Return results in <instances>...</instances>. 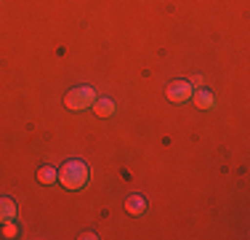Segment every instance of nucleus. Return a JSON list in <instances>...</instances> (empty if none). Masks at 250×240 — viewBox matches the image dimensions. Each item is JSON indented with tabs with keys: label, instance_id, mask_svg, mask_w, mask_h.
Returning <instances> with one entry per match:
<instances>
[{
	"label": "nucleus",
	"instance_id": "f257e3e1",
	"mask_svg": "<svg viewBox=\"0 0 250 240\" xmlns=\"http://www.w3.org/2000/svg\"><path fill=\"white\" fill-rule=\"evenodd\" d=\"M91 179V168L83 160H67L62 168H59V182L67 190H83Z\"/></svg>",
	"mask_w": 250,
	"mask_h": 240
},
{
	"label": "nucleus",
	"instance_id": "f03ea898",
	"mask_svg": "<svg viewBox=\"0 0 250 240\" xmlns=\"http://www.w3.org/2000/svg\"><path fill=\"white\" fill-rule=\"evenodd\" d=\"M93 101H96V91H93V86H75V88H69V91L64 94V107L72 110V112L85 110V107H91Z\"/></svg>",
	"mask_w": 250,
	"mask_h": 240
},
{
	"label": "nucleus",
	"instance_id": "7ed1b4c3",
	"mask_svg": "<svg viewBox=\"0 0 250 240\" xmlns=\"http://www.w3.org/2000/svg\"><path fill=\"white\" fill-rule=\"evenodd\" d=\"M165 96H168L170 101H187V99H192V83L189 80H173L168 88H165Z\"/></svg>",
	"mask_w": 250,
	"mask_h": 240
},
{
	"label": "nucleus",
	"instance_id": "20e7f679",
	"mask_svg": "<svg viewBox=\"0 0 250 240\" xmlns=\"http://www.w3.org/2000/svg\"><path fill=\"white\" fill-rule=\"evenodd\" d=\"M91 110L96 112L99 118H109V115H115V101L106 99V96H101V99L96 96V101L91 104Z\"/></svg>",
	"mask_w": 250,
	"mask_h": 240
},
{
	"label": "nucleus",
	"instance_id": "39448f33",
	"mask_svg": "<svg viewBox=\"0 0 250 240\" xmlns=\"http://www.w3.org/2000/svg\"><path fill=\"white\" fill-rule=\"evenodd\" d=\"M125 211H128L130 216H141L146 211V200L141 195H130L128 200H125Z\"/></svg>",
	"mask_w": 250,
	"mask_h": 240
},
{
	"label": "nucleus",
	"instance_id": "423d86ee",
	"mask_svg": "<svg viewBox=\"0 0 250 240\" xmlns=\"http://www.w3.org/2000/svg\"><path fill=\"white\" fill-rule=\"evenodd\" d=\"M16 219V203L11 197H0V224Z\"/></svg>",
	"mask_w": 250,
	"mask_h": 240
},
{
	"label": "nucleus",
	"instance_id": "0eeeda50",
	"mask_svg": "<svg viewBox=\"0 0 250 240\" xmlns=\"http://www.w3.org/2000/svg\"><path fill=\"white\" fill-rule=\"evenodd\" d=\"M194 107H200V110H213L216 107V96L210 91H194Z\"/></svg>",
	"mask_w": 250,
	"mask_h": 240
},
{
	"label": "nucleus",
	"instance_id": "6e6552de",
	"mask_svg": "<svg viewBox=\"0 0 250 240\" xmlns=\"http://www.w3.org/2000/svg\"><path fill=\"white\" fill-rule=\"evenodd\" d=\"M38 182L40 184H53V182H59V171L56 168H51V166H43L38 171Z\"/></svg>",
	"mask_w": 250,
	"mask_h": 240
},
{
	"label": "nucleus",
	"instance_id": "1a4fd4ad",
	"mask_svg": "<svg viewBox=\"0 0 250 240\" xmlns=\"http://www.w3.org/2000/svg\"><path fill=\"white\" fill-rule=\"evenodd\" d=\"M0 235H3V238H16V235H19V230H16V224H14V221H3V230H0Z\"/></svg>",
	"mask_w": 250,
	"mask_h": 240
},
{
	"label": "nucleus",
	"instance_id": "9d476101",
	"mask_svg": "<svg viewBox=\"0 0 250 240\" xmlns=\"http://www.w3.org/2000/svg\"><path fill=\"white\" fill-rule=\"evenodd\" d=\"M189 83H192V86H202V75H194Z\"/></svg>",
	"mask_w": 250,
	"mask_h": 240
}]
</instances>
